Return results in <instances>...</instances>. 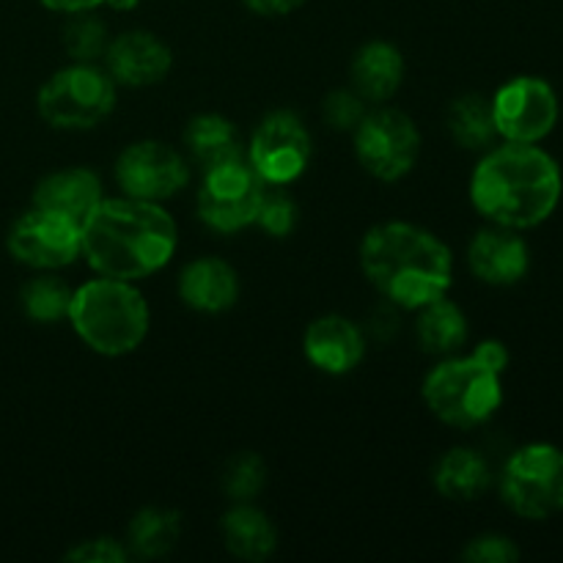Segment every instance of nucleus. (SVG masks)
<instances>
[{
  "mask_svg": "<svg viewBox=\"0 0 563 563\" xmlns=\"http://www.w3.org/2000/svg\"><path fill=\"white\" fill-rule=\"evenodd\" d=\"M563 196L561 165L539 143L487 148L471 176V201L489 223L528 231L553 218Z\"/></svg>",
  "mask_w": 563,
  "mask_h": 563,
  "instance_id": "obj_1",
  "label": "nucleus"
},
{
  "mask_svg": "<svg viewBox=\"0 0 563 563\" xmlns=\"http://www.w3.org/2000/svg\"><path fill=\"white\" fill-rule=\"evenodd\" d=\"M176 220L159 203L102 198L82 223V256L104 278L143 280L176 253Z\"/></svg>",
  "mask_w": 563,
  "mask_h": 563,
  "instance_id": "obj_2",
  "label": "nucleus"
},
{
  "mask_svg": "<svg viewBox=\"0 0 563 563\" xmlns=\"http://www.w3.org/2000/svg\"><path fill=\"white\" fill-rule=\"evenodd\" d=\"M361 269L390 306L407 311L445 297L454 284L451 247L432 231L405 220H388L366 231Z\"/></svg>",
  "mask_w": 563,
  "mask_h": 563,
  "instance_id": "obj_3",
  "label": "nucleus"
},
{
  "mask_svg": "<svg viewBox=\"0 0 563 563\" xmlns=\"http://www.w3.org/2000/svg\"><path fill=\"white\" fill-rule=\"evenodd\" d=\"M509 350L487 339L471 355H451L423 379V401L440 421L454 429H476L504 405V374Z\"/></svg>",
  "mask_w": 563,
  "mask_h": 563,
  "instance_id": "obj_4",
  "label": "nucleus"
},
{
  "mask_svg": "<svg viewBox=\"0 0 563 563\" xmlns=\"http://www.w3.org/2000/svg\"><path fill=\"white\" fill-rule=\"evenodd\" d=\"M69 324L88 350L104 357H121L143 344L152 324V311L132 280L99 275L75 289Z\"/></svg>",
  "mask_w": 563,
  "mask_h": 563,
  "instance_id": "obj_5",
  "label": "nucleus"
},
{
  "mask_svg": "<svg viewBox=\"0 0 563 563\" xmlns=\"http://www.w3.org/2000/svg\"><path fill=\"white\" fill-rule=\"evenodd\" d=\"M115 88L108 69L75 60L44 80L36 93V110L53 130H93L113 113Z\"/></svg>",
  "mask_w": 563,
  "mask_h": 563,
  "instance_id": "obj_6",
  "label": "nucleus"
},
{
  "mask_svg": "<svg viewBox=\"0 0 563 563\" xmlns=\"http://www.w3.org/2000/svg\"><path fill=\"white\" fill-rule=\"evenodd\" d=\"M500 498L522 520H550L563 511V449L528 443L500 473Z\"/></svg>",
  "mask_w": 563,
  "mask_h": 563,
  "instance_id": "obj_7",
  "label": "nucleus"
},
{
  "mask_svg": "<svg viewBox=\"0 0 563 563\" xmlns=\"http://www.w3.org/2000/svg\"><path fill=\"white\" fill-rule=\"evenodd\" d=\"M357 163L379 181H399L416 168L421 132L416 121L396 108H377L355 126Z\"/></svg>",
  "mask_w": 563,
  "mask_h": 563,
  "instance_id": "obj_8",
  "label": "nucleus"
},
{
  "mask_svg": "<svg viewBox=\"0 0 563 563\" xmlns=\"http://www.w3.org/2000/svg\"><path fill=\"white\" fill-rule=\"evenodd\" d=\"M5 247L14 262L38 273H55L82 256V225L66 214L31 207L11 223Z\"/></svg>",
  "mask_w": 563,
  "mask_h": 563,
  "instance_id": "obj_9",
  "label": "nucleus"
},
{
  "mask_svg": "<svg viewBox=\"0 0 563 563\" xmlns=\"http://www.w3.org/2000/svg\"><path fill=\"white\" fill-rule=\"evenodd\" d=\"M264 187L267 185L258 179L247 159L203 170V181L198 187V218L220 234H236L247 225H256Z\"/></svg>",
  "mask_w": 563,
  "mask_h": 563,
  "instance_id": "obj_10",
  "label": "nucleus"
},
{
  "mask_svg": "<svg viewBox=\"0 0 563 563\" xmlns=\"http://www.w3.org/2000/svg\"><path fill=\"white\" fill-rule=\"evenodd\" d=\"M489 102H493L495 130L504 141L542 143L559 124V93L544 77H511L495 91Z\"/></svg>",
  "mask_w": 563,
  "mask_h": 563,
  "instance_id": "obj_11",
  "label": "nucleus"
},
{
  "mask_svg": "<svg viewBox=\"0 0 563 563\" xmlns=\"http://www.w3.org/2000/svg\"><path fill=\"white\" fill-rule=\"evenodd\" d=\"M311 132L289 110H275L256 126L247 146V165L264 185H291L311 163Z\"/></svg>",
  "mask_w": 563,
  "mask_h": 563,
  "instance_id": "obj_12",
  "label": "nucleus"
},
{
  "mask_svg": "<svg viewBox=\"0 0 563 563\" xmlns=\"http://www.w3.org/2000/svg\"><path fill=\"white\" fill-rule=\"evenodd\" d=\"M115 181L124 196L159 203L185 190L190 181V163L168 143L137 141L115 159Z\"/></svg>",
  "mask_w": 563,
  "mask_h": 563,
  "instance_id": "obj_13",
  "label": "nucleus"
},
{
  "mask_svg": "<svg viewBox=\"0 0 563 563\" xmlns=\"http://www.w3.org/2000/svg\"><path fill=\"white\" fill-rule=\"evenodd\" d=\"M104 66L115 86L146 88L157 86L168 77L174 66V53L159 36L148 31H126L108 44Z\"/></svg>",
  "mask_w": 563,
  "mask_h": 563,
  "instance_id": "obj_14",
  "label": "nucleus"
},
{
  "mask_svg": "<svg viewBox=\"0 0 563 563\" xmlns=\"http://www.w3.org/2000/svg\"><path fill=\"white\" fill-rule=\"evenodd\" d=\"M467 267L482 284L515 286L531 269V251L520 231L493 223L467 245Z\"/></svg>",
  "mask_w": 563,
  "mask_h": 563,
  "instance_id": "obj_15",
  "label": "nucleus"
},
{
  "mask_svg": "<svg viewBox=\"0 0 563 563\" xmlns=\"http://www.w3.org/2000/svg\"><path fill=\"white\" fill-rule=\"evenodd\" d=\"M302 350L313 368L330 374V377H344V374L355 372L366 357V333L352 319L324 313L306 328Z\"/></svg>",
  "mask_w": 563,
  "mask_h": 563,
  "instance_id": "obj_16",
  "label": "nucleus"
},
{
  "mask_svg": "<svg viewBox=\"0 0 563 563\" xmlns=\"http://www.w3.org/2000/svg\"><path fill=\"white\" fill-rule=\"evenodd\" d=\"M179 297L198 313H223L240 300V275L223 258H196L181 269Z\"/></svg>",
  "mask_w": 563,
  "mask_h": 563,
  "instance_id": "obj_17",
  "label": "nucleus"
},
{
  "mask_svg": "<svg viewBox=\"0 0 563 563\" xmlns=\"http://www.w3.org/2000/svg\"><path fill=\"white\" fill-rule=\"evenodd\" d=\"M102 198V181L93 170L64 168L47 174L38 181L36 190H33V207L66 214V218L77 220L82 225Z\"/></svg>",
  "mask_w": 563,
  "mask_h": 563,
  "instance_id": "obj_18",
  "label": "nucleus"
},
{
  "mask_svg": "<svg viewBox=\"0 0 563 563\" xmlns=\"http://www.w3.org/2000/svg\"><path fill=\"white\" fill-rule=\"evenodd\" d=\"M352 88L361 93L366 102L383 104L401 88L405 80V58H401L399 47L390 42H366L355 53L350 64Z\"/></svg>",
  "mask_w": 563,
  "mask_h": 563,
  "instance_id": "obj_19",
  "label": "nucleus"
},
{
  "mask_svg": "<svg viewBox=\"0 0 563 563\" xmlns=\"http://www.w3.org/2000/svg\"><path fill=\"white\" fill-rule=\"evenodd\" d=\"M223 544L234 559L262 563L278 548V528L269 520L267 511L253 504H234L220 522Z\"/></svg>",
  "mask_w": 563,
  "mask_h": 563,
  "instance_id": "obj_20",
  "label": "nucleus"
},
{
  "mask_svg": "<svg viewBox=\"0 0 563 563\" xmlns=\"http://www.w3.org/2000/svg\"><path fill=\"white\" fill-rule=\"evenodd\" d=\"M185 146L192 163L201 170L218 168V165L234 163V159H245L240 132L220 113H201L187 121Z\"/></svg>",
  "mask_w": 563,
  "mask_h": 563,
  "instance_id": "obj_21",
  "label": "nucleus"
},
{
  "mask_svg": "<svg viewBox=\"0 0 563 563\" xmlns=\"http://www.w3.org/2000/svg\"><path fill=\"white\" fill-rule=\"evenodd\" d=\"M432 482L445 500L467 504V500H476L487 493L489 484H493V471L476 449L460 445V449H451L440 456Z\"/></svg>",
  "mask_w": 563,
  "mask_h": 563,
  "instance_id": "obj_22",
  "label": "nucleus"
},
{
  "mask_svg": "<svg viewBox=\"0 0 563 563\" xmlns=\"http://www.w3.org/2000/svg\"><path fill=\"white\" fill-rule=\"evenodd\" d=\"M467 333L471 328H467L465 311L454 300H449V295L418 308L416 339L427 355H456L465 346Z\"/></svg>",
  "mask_w": 563,
  "mask_h": 563,
  "instance_id": "obj_23",
  "label": "nucleus"
},
{
  "mask_svg": "<svg viewBox=\"0 0 563 563\" xmlns=\"http://www.w3.org/2000/svg\"><path fill=\"white\" fill-rule=\"evenodd\" d=\"M181 537V515L174 509L146 506L126 526V550L137 559H163Z\"/></svg>",
  "mask_w": 563,
  "mask_h": 563,
  "instance_id": "obj_24",
  "label": "nucleus"
},
{
  "mask_svg": "<svg viewBox=\"0 0 563 563\" xmlns=\"http://www.w3.org/2000/svg\"><path fill=\"white\" fill-rule=\"evenodd\" d=\"M445 126H449L451 137L471 152H487L498 137L493 102L482 93H465V97L454 99L445 113Z\"/></svg>",
  "mask_w": 563,
  "mask_h": 563,
  "instance_id": "obj_25",
  "label": "nucleus"
},
{
  "mask_svg": "<svg viewBox=\"0 0 563 563\" xmlns=\"http://www.w3.org/2000/svg\"><path fill=\"white\" fill-rule=\"evenodd\" d=\"M71 295H75V289L58 275H36L20 291L22 313L36 324H55L60 319H69Z\"/></svg>",
  "mask_w": 563,
  "mask_h": 563,
  "instance_id": "obj_26",
  "label": "nucleus"
},
{
  "mask_svg": "<svg viewBox=\"0 0 563 563\" xmlns=\"http://www.w3.org/2000/svg\"><path fill=\"white\" fill-rule=\"evenodd\" d=\"M108 25L91 11H77L69 14L64 27V49L77 64H97L108 53Z\"/></svg>",
  "mask_w": 563,
  "mask_h": 563,
  "instance_id": "obj_27",
  "label": "nucleus"
},
{
  "mask_svg": "<svg viewBox=\"0 0 563 563\" xmlns=\"http://www.w3.org/2000/svg\"><path fill=\"white\" fill-rule=\"evenodd\" d=\"M264 484H267V465L253 451L234 454L220 473V487H223L225 498L234 500V504H253Z\"/></svg>",
  "mask_w": 563,
  "mask_h": 563,
  "instance_id": "obj_28",
  "label": "nucleus"
},
{
  "mask_svg": "<svg viewBox=\"0 0 563 563\" xmlns=\"http://www.w3.org/2000/svg\"><path fill=\"white\" fill-rule=\"evenodd\" d=\"M256 225H262L264 234L275 236V240H284V236L295 231L297 203L280 185L264 187L262 203H258L256 212Z\"/></svg>",
  "mask_w": 563,
  "mask_h": 563,
  "instance_id": "obj_29",
  "label": "nucleus"
},
{
  "mask_svg": "<svg viewBox=\"0 0 563 563\" xmlns=\"http://www.w3.org/2000/svg\"><path fill=\"white\" fill-rule=\"evenodd\" d=\"M366 113V99L355 88H335L322 102L324 124L335 132H355V126L361 124Z\"/></svg>",
  "mask_w": 563,
  "mask_h": 563,
  "instance_id": "obj_30",
  "label": "nucleus"
},
{
  "mask_svg": "<svg viewBox=\"0 0 563 563\" xmlns=\"http://www.w3.org/2000/svg\"><path fill=\"white\" fill-rule=\"evenodd\" d=\"M462 559L471 563H515L520 561V548L504 533H484L467 542Z\"/></svg>",
  "mask_w": 563,
  "mask_h": 563,
  "instance_id": "obj_31",
  "label": "nucleus"
},
{
  "mask_svg": "<svg viewBox=\"0 0 563 563\" xmlns=\"http://www.w3.org/2000/svg\"><path fill=\"white\" fill-rule=\"evenodd\" d=\"M64 559L75 563H124L130 559V550H126V544L115 542V539L99 537L75 544Z\"/></svg>",
  "mask_w": 563,
  "mask_h": 563,
  "instance_id": "obj_32",
  "label": "nucleus"
},
{
  "mask_svg": "<svg viewBox=\"0 0 563 563\" xmlns=\"http://www.w3.org/2000/svg\"><path fill=\"white\" fill-rule=\"evenodd\" d=\"M253 14H262V16H284L291 14V11L300 9L306 0H242Z\"/></svg>",
  "mask_w": 563,
  "mask_h": 563,
  "instance_id": "obj_33",
  "label": "nucleus"
},
{
  "mask_svg": "<svg viewBox=\"0 0 563 563\" xmlns=\"http://www.w3.org/2000/svg\"><path fill=\"white\" fill-rule=\"evenodd\" d=\"M44 9L58 11V14H77V11H93L104 5V0H38Z\"/></svg>",
  "mask_w": 563,
  "mask_h": 563,
  "instance_id": "obj_34",
  "label": "nucleus"
},
{
  "mask_svg": "<svg viewBox=\"0 0 563 563\" xmlns=\"http://www.w3.org/2000/svg\"><path fill=\"white\" fill-rule=\"evenodd\" d=\"M141 0H104V5H110L113 11H132Z\"/></svg>",
  "mask_w": 563,
  "mask_h": 563,
  "instance_id": "obj_35",
  "label": "nucleus"
}]
</instances>
